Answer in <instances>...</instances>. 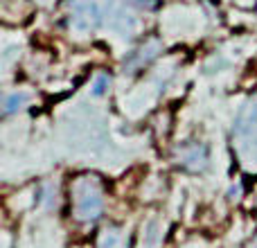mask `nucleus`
<instances>
[{
	"label": "nucleus",
	"instance_id": "f257e3e1",
	"mask_svg": "<svg viewBox=\"0 0 257 248\" xmlns=\"http://www.w3.org/2000/svg\"><path fill=\"white\" fill-rule=\"evenodd\" d=\"M25 95H21V97H18V95H14V97H9L7 102H5V113H12V111H16V104H21V102H25Z\"/></svg>",
	"mask_w": 257,
	"mask_h": 248
},
{
	"label": "nucleus",
	"instance_id": "f03ea898",
	"mask_svg": "<svg viewBox=\"0 0 257 248\" xmlns=\"http://www.w3.org/2000/svg\"><path fill=\"white\" fill-rule=\"evenodd\" d=\"M106 84H108L106 77H99V81L95 84V90H93V93H95V95H102L104 90H106Z\"/></svg>",
	"mask_w": 257,
	"mask_h": 248
}]
</instances>
